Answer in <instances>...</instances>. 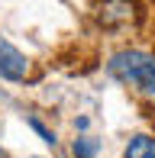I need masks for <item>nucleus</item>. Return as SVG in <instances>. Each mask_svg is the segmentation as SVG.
I'll list each match as a JSON object with an SVG mask.
<instances>
[{
  "label": "nucleus",
  "instance_id": "1",
  "mask_svg": "<svg viewBox=\"0 0 155 158\" xmlns=\"http://www.w3.org/2000/svg\"><path fill=\"white\" fill-rule=\"evenodd\" d=\"M107 71L119 84H129L136 94L155 97V55L145 48H119L110 55Z\"/></svg>",
  "mask_w": 155,
  "mask_h": 158
},
{
  "label": "nucleus",
  "instance_id": "3",
  "mask_svg": "<svg viewBox=\"0 0 155 158\" xmlns=\"http://www.w3.org/2000/svg\"><path fill=\"white\" fill-rule=\"evenodd\" d=\"M0 77H6V81H26L29 77V58L3 35H0Z\"/></svg>",
  "mask_w": 155,
  "mask_h": 158
},
{
  "label": "nucleus",
  "instance_id": "2",
  "mask_svg": "<svg viewBox=\"0 0 155 158\" xmlns=\"http://www.w3.org/2000/svg\"><path fill=\"white\" fill-rule=\"evenodd\" d=\"M94 16H97V23H100L103 29L119 32V29L136 26L139 6H136V0H100L97 10H94Z\"/></svg>",
  "mask_w": 155,
  "mask_h": 158
},
{
  "label": "nucleus",
  "instance_id": "6",
  "mask_svg": "<svg viewBox=\"0 0 155 158\" xmlns=\"http://www.w3.org/2000/svg\"><path fill=\"white\" fill-rule=\"evenodd\" d=\"M26 123H29V129H32V132L39 135L42 142H45V145H52V148H55V142H58V139H55V132H52V129H48L45 123H42L39 116H29V119H26Z\"/></svg>",
  "mask_w": 155,
  "mask_h": 158
},
{
  "label": "nucleus",
  "instance_id": "4",
  "mask_svg": "<svg viewBox=\"0 0 155 158\" xmlns=\"http://www.w3.org/2000/svg\"><path fill=\"white\" fill-rule=\"evenodd\" d=\"M123 158H155V139L152 135H132Z\"/></svg>",
  "mask_w": 155,
  "mask_h": 158
},
{
  "label": "nucleus",
  "instance_id": "5",
  "mask_svg": "<svg viewBox=\"0 0 155 158\" xmlns=\"http://www.w3.org/2000/svg\"><path fill=\"white\" fill-rule=\"evenodd\" d=\"M97 152H100V139H94V135H78L71 142L74 158H97Z\"/></svg>",
  "mask_w": 155,
  "mask_h": 158
},
{
  "label": "nucleus",
  "instance_id": "7",
  "mask_svg": "<svg viewBox=\"0 0 155 158\" xmlns=\"http://www.w3.org/2000/svg\"><path fill=\"white\" fill-rule=\"evenodd\" d=\"M87 126H90V119H87V116H78V119H74V129H78V132H84Z\"/></svg>",
  "mask_w": 155,
  "mask_h": 158
}]
</instances>
